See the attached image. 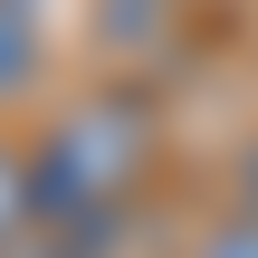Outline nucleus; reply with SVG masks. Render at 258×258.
Segmentation results:
<instances>
[{
	"label": "nucleus",
	"mask_w": 258,
	"mask_h": 258,
	"mask_svg": "<svg viewBox=\"0 0 258 258\" xmlns=\"http://www.w3.org/2000/svg\"><path fill=\"white\" fill-rule=\"evenodd\" d=\"M153 163V115L144 96H86L67 105L38 144H29V201L38 220H77V211H124L134 182Z\"/></svg>",
	"instance_id": "nucleus-1"
},
{
	"label": "nucleus",
	"mask_w": 258,
	"mask_h": 258,
	"mask_svg": "<svg viewBox=\"0 0 258 258\" xmlns=\"http://www.w3.org/2000/svg\"><path fill=\"white\" fill-rule=\"evenodd\" d=\"M172 19V0H96V38L105 48H153Z\"/></svg>",
	"instance_id": "nucleus-2"
},
{
	"label": "nucleus",
	"mask_w": 258,
	"mask_h": 258,
	"mask_svg": "<svg viewBox=\"0 0 258 258\" xmlns=\"http://www.w3.org/2000/svg\"><path fill=\"white\" fill-rule=\"evenodd\" d=\"M29 57H38V0H0V96L29 77Z\"/></svg>",
	"instance_id": "nucleus-3"
},
{
	"label": "nucleus",
	"mask_w": 258,
	"mask_h": 258,
	"mask_svg": "<svg viewBox=\"0 0 258 258\" xmlns=\"http://www.w3.org/2000/svg\"><path fill=\"white\" fill-rule=\"evenodd\" d=\"M38 230V201H29V153H0V258Z\"/></svg>",
	"instance_id": "nucleus-4"
},
{
	"label": "nucleus",
	"mask_w": 258,
	"mask_h": 258,
	"mask_svg": "<svg viewBox=\"0 0 258 258\" xmlns=\"http://www.w3.org/2000/svg\"><path fill=\"white\" fill-rule=\"evenodd\" d=\"M201 258H258V211H230V220L201 239Z\"/></svg>",
	"instance_id": "nucleus-5"
}]
</instances>
